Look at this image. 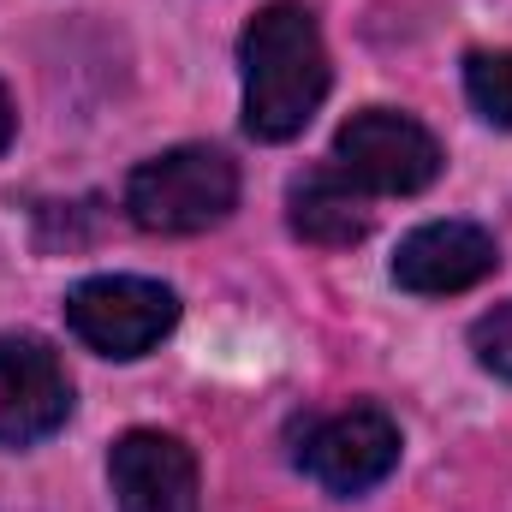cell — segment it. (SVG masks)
I'll list each match as a JSON object with an SVG mask.
<instances>
[{"mask_svg": "<svg viewBox=\"0 0 512 512\" xmlns=\"http://www.w3.org/2000/svg\"><path fill=\"white\" fill-rule=\"evenodd\" d=\"M245 66V131L256 143H286L316 120L328 96V48L298 0L262 6L239 42Z\"/></svg>", "mask_w": 512, "mask_h": 512, "instance_id": "6da1fadb", "label": "cell"}, {"mask_svg": "<svg viewBox=\"0 0 512 512\" xmlns=\"http://www.w3.org/2000/svg\"><path fill=\"white\" fill-rule=\"evenodd\" d=\"M465 96L489 126L512 131V48H477L465 60Z\"/></svg>", "mask_w": 512, "mask_h": 512, "instance_id": "30bf717a", "label": "cell"}, {"mask_svg": "<svg viewBox=\"0 0 512 512\" xmlns=\"http://www.w3.org/2000/svg\"><path fill=\"white\" fill-rule=\"evenodd\" d=\"M66 322L102 358H143L173 334L179 298H173V286L143 280V274H96V280L72 286Z\"/></svg>", "mask_w": 512, "mask_h": 512, "instance_id": "3957f363", "label": "cell"}, {"mask_svg": "<svg viewBox=\"0 0 512 512\" xmlns=\"http://www.w3.org/2000/svg\"><path fill=\"white\" fill-rule=\"evenodd\" d=\"M334 167L358 185V191H382V197H417L435 185L441 173V143L429 126H417L411 114L393 108H364L352 114L334 137Z\"/></svg>", "mask_w": 512, "mask_h": 512, "instance_id": "277c9868", "label": "cell"}, {"mask_svg": "<svg viewBox=\"0 0 512 512\" xmlns=\"http://www.w3.org/2000/svg\"><path fill=\"white\" fill-rule=\"evenodd\" d=\"M471 352H477V364H483L489 376L512 382V304H495L489 316H477V328H471Z\"/></svg>", "mask_w": 512, "mask_h": 512, "instance_id": "8fae6325", "label": "cell"}, {"mask_svg": "<svg viewBox=\"0 0 512 512\" xmlns=\"http://www.w3.org/2000/svg\"><path fill=\"white\" fill-rule=\"evenodd\" d=\"M239 209V167L209 143H179L126 179V215L143 233L191 239Z\"/></svg>", "mask_w": 512, "mask_h": 512, "instance_id": "7a4b0ae2", "label": "cell"}, {"mask_svg": "<svg viewBox=\"0 0 512 512\" xmlns=\"http://www.w3.org/2000/svg\"><path fill=\"white\" fill-rule=\"evenodd\" d=\"M12 131H18V114H12V96H6V84H0V149L12 143Z\"/></svg>", "mask_w": 512, "mask_h": 512, "instance_id": "7c38bea8", "label": "cell"}, {"mask_svg": "<svg viewBox=\"0 0 512 512\" xmlns=\"http://www.w3.org/2000/svg\"><path fill=\"white\" fill-rule=\"evenodd\" d=\"M72 417V382L48 340L0 334V447H36Z\"/></svg>", "mask_w": 512, "mask_h": 512, "instance_id": "8992f818", "label": "cell"}, {"mask_svg": "<svg viewBox=\"0 0 512 512\" xmlns=\"http://www.w3.org/2000/svg\"><path fill=\"white\" fill-rule=\"evenodd\" d=\"M286 221L304 245H358L370 233V197L340 173V167H316V173H298L292 191H286Z\"/></svg>", "mask_w": 512, "mask_h": 512, "instance_id": "9c48e42d", "label": "cell"}, {"mask_svg": "<svg viewBox=\"0 0 512 512\" xmlns=\"http://www.w3.org/2000/svg\"><path fill=\"white\" fill-rule=\"evenodd\" d=\"M298 465L328 495H364V489L387 483V471L399 465V423L382 405H352V411L316 417L304 429Z\"/></svg>", "mask_w": 512, "mask_h": 512, "instance_id": "5b68a950", "label": "cell"}, {"mask_svg": "<svg viewBox=\"0 0 512 512\" xmlns=\"http://www.w3.org/2000/svg\"><path fill=\"white\" fill-rule=\"evenodd\" d=\"M495 268H501V251H495V239L483 227H471V221H429V227L399 239L393 286L423 292V298H447V292H471Z\"/></svg>", "mask_w": 512, "mask_h": 512, "instance_id": "ba28073f", "label": "cell"}, {"mask_svg": "<svg viewBox=\"0 0 512 512\" xmlns=\"http://www.w3.org/2000/svg\"><path fill=\"white\" fill-rule=\"evenodd\" d=\"M108 483L120 512H197V459L179 435L131 429L108 453Z\"/></svg>", "mask_w": 512, "mask_h": 512, "instance_id": "52a82bcc", "label": "cell"}]
</instances>
